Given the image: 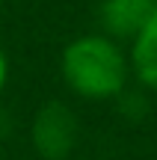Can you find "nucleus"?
I'll return each mask as SVG.
<instances>
[{"label":"nucleus","instance_id":"obj_5","mask_svg":"<svg viewBox=\"0 0 157 160\" xmlns=\"http://www.w3.org/2000/svg\"><path fill=\"white\" fill-rule=\"evenodd\" d=\"M6 80H9V59H6L3 48H0V95H3V89H6Z\"/></svg>","mask_w":157,"mask_h":160},{"label":"nucleus","instance_id":"obj_2","mask_svg":"<svg viewBox=\"0 0 157 160\" xmlns=\"http://www.w3.org/2000/svg\"><path fill=\"white\" fill-rule=\"evenodd\" d=\"M33 148L42 160H65L77 145V119L68 104L47 101L33 119Z\"/></svg>","mask_w":157,"mask_h":160},{"label":"nucleus","instance_id":"obj_1","mask_svg":"<svg viewBox=\"0 0 157 160\" xmlns=\"http://www.w3.org/2000/svg\"><path fill=\"white\" fill-rule=\"evenodd\" d=\"M59 71L74 95L89 98V101H107V98L122 95L130 65L116 39L104 33H89L65 45Z\"/></svg>","mask_w":157,"mask_h":160},{"label":"nucleus","instance_id":"obj_6","mask_svg":"<svg viewBox=\"0 0 157 160\" xmlns=\"http://www.w3.org/2000/svg\"><path fill=\"white\" fill-rule=\"evenodd\" d=\"M0 6H3V0H0Z\"/></svg>","mask_w":157,"mask_h":160},{"label":"nucleus","instance_id":"obj_3","mask_svg":"<svg viewBox=\"0 0 157 160\" xmlns=\"http://www.w3.org/2000/svg\"><path fill=\"white\" fill-rule=\"evenodd\" d=\"M157 12V0H104L101 27L110 39H134L142 24Z\"/></svg>","mask_w":157,"mask_h":160},{"label":"nucleus","instance_id":"obj_4","mask_svg":"<svg viewBox=\"0 0 157 160\" xmlns=\"http://www.w3.org/2000/svg\"><path fill=\"white\" fill-rule=\"evenodd\" d=\"M130 71L145 89L157 92V12L142 24V30L130 39Z\"/></svg>","mask_w":157,"mask_h":160}]
</instances>
